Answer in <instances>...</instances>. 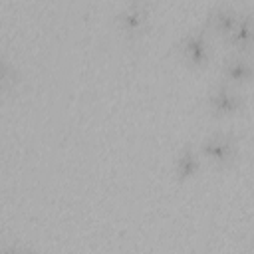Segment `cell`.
I'll return each mask as SVG.
<instances>
[{
  "mask_svg": "<svg viewBox=\"0 0 254 254\" xmlns=\"http://www.w3.org/2000/svg\"><path fill=\"white\" fill-rule=\"evenodd\" d=\"M200 153L218 167H224L228 163H232L238 155V143L234 139V135L226 133V131H214L208 133L202 143H200Z\"/></svg>",
  "mask_w": 254,
  "mask_h": 254,
  "instance_id": "cell-1",
  "label": "cell"
},
{
  "mask_svg": "<svg viewBox=\"0 0 254 254\" xmlns=\"http://www.w3.org/2000/svg\"><path fill=\"white\" fill-rule=\"evenodd\" d=\"M177 50L181 58L190 65H204L210 60V44L204 30H189L181 36Z\"/></svg>",
  "mask_w": 254,
  "mask_h": 254,
  "instance_id": "cell-2",
  "label": "cell"
},
{
  "mask_svg": "<svg viewBox=\"0 0 254 254\" xmlns=\"http://www.w3.org/2000/svg\"><path fill=\"white\" fill-rule=\"evenodd\" d=\"M149 20H151V12H149V6L143 4V2L123 4L115 12V24L127 36L143 34L147 30V26H149Z\"/></svg>",
  "mask_w": 254,
  "mask_h": 254,
  "instance_id": "cell-3",
  "label": "cell"
},
{
  "mask_svg": "<svg viewBox=\"0 0 254 254\" xmlns=\"http://www.w3.org/2000/svg\"><path fill=\"white\" fill-rule=\"evenodd\" d=\"M206 105H208L210 113H214V115H232V113H236V111L242 109L244 97L232 85L218 83L206 95Z\"/></svg>",
  "mask_w": 254,
  "mask_h": 254,
  "instance_id": "cell-4",
  "label": "cell"
},
{
  "mask_svg": "<svg viewBox=\"0 0 254 254\" xmlns=\"http://www.w3.org/2000/svg\"><path fill=\"white\" fill-rule=\"evenodd\" d=\"M200 171V155L198 151L187 143L179 149V153L173 159V175L177 181H190Z\"/></svg>",
  "mask_w": 254,
  "mask_h": 254,
  "instance_id": "cell-5",
  "label": "cell"
},
{
  "mask_svg": "<svg viewBox=\"0 0 254 254\" xmlns=\"http://www.w3.org/2000/svg\"><path fill=\"white\" fill-rule=\"evenodd\" d=\"M220 75L230 83H244L252 77V64L242 52H234L220 64Z\"/></svg>",
  "mask_w": 254,
  "mask_h": 254,
  "instance_id": "cell-6",
  "label": "cell"
},
{
  "mask_svg": "<svg viewBox=\"0 0 254 254\" xmlns=\"http://www.w3.org/2000/svg\"><path fill=\"white\" fill-rule=\"evenodd\" d=\"M252 32H254V28H252V16L248 12H238V18H236L234 26L224 36V40L232 48H236V52L238 50L242 52V50H248L250 48V44H252Z\"/></svg>",
  "mask_w": 254,
  "mask_h": 254,
  "instance_id": "cell-7",
  "label": "cell"
},
{
  "mask_svg": "<svg viewBox=\"0 0 254 254\" xmlns=\"http://www.w3.org/2000/svg\"><path fill=\"white\" fill-rule=\"evenodd\" d=\"M238 18V12L230 6V4H216L214 8H210L206 12V26L210 30H214L220 36H226L230 32V28L234 26Z\"/></svg>",
  "mask_w": 254,
  "mask_h": 254,
  "instance_id": "cell-8",
  "label": "cell"
},
{
  "mask_svg": "<svg viewBox=\"0 0 254 254\" xmlns=\"http://www.w3.org/2000/svg\"><path fill=\"white\" fill-rule=\"evenodd\" d=\"M20 81V73L16 69V65L0 54V95H6L10 93Z\"/></svg>",
  "mask_w": 254,
  "mask_h": 254,
  "instance_id": "cell-9",
  "label": "cell"
},
{
  "mask_svg": "<svg viewBox=\"0 0 254 254\" xmlns=\"http://www.w3.org/2000/svg\"><path fill=\"white\" fill-rule=\"evenodd\" d=\"M0 254H34V252L28 250V248H22V246H12V248H6V250L0 252Z\"/></svg>",
  "mask_w": 254,
  "mask_h": 254,
  "instance_id": "cell-10",
  "label": "cell"
}]
</instances>
